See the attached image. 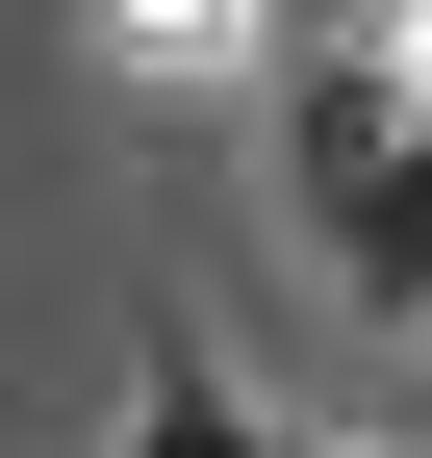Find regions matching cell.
I'll use <instances>...</instances> for the list:
<instances>
[{
	"mask_svg": "<svg viewBox=\"0 0 432 458\" xmlns=\"http://www.w3.org/2000/svg\"><path fill=\"white\" fill-rule=\"evenodd\" d=\"M331 255H356V306H407V331H432V77L382 102V179L331 204Z\"/></svg>",
	"mask_w": 432,
	"mask_h": 458,
	"instance_id": "obj_1",
	"label": "cell"
},
{
	"mask_svg": "<svg viewBox=\"0 0 432 458\" xmlns=\"http://www.w3.org/2000/svg\"><path fill=\"white\" fill-rule=\"evenodd\" d=\"M356 26H432V0H356Z\"/></svg>",
	"mask_w": 432,
	"mask_h": 458,
	"instance_id": "obj_5",
	"label": "cell"
},
{
	"mask_svg": "<svg viewBox=\"0 0 432 458\" xmlns=\"http://www.w3.org/2000/svg\"><path fill=\"white\" fill-rule=\"evenodd\" d=\"M128 458H280V433H254L229 382H153V408H128Z\"/></svg>",
	"mask_w": 432,
	"mask_h": 458,
	"instance_id": "obj_3",
	"label": "cell"
},
{
	"mask_svg": "<svg viewBox=\"0 0 432 458\" xmlns=\"http://www.w3.org/2000/svg\"><path fill=\"white\" fill-rule=\"evenodd\" d=\"M128 26H153V51H229V0H128Z\"/></svg>",
	"mask_w": 432,
	"mask_h": 458,
	"instance_id": "obj_4",
	"label": "cell"
},
{
	"mask_svg": "<svg viewBox=\"0 0 432 458\" xmlns=\"http://www.w3.org/2000/svg\"><path fill=\"white\" fill-rule=\"evenodd\" d=\"M382 102H407V77H382V51H331V77H305V102H280V153H305V204H356V179H382Z\"/></svg>",
	"mask_w": 432,
	"mask_h": 458,
	"instance_id": "obj_2",
	"label": "cell"
}]
</instances>
